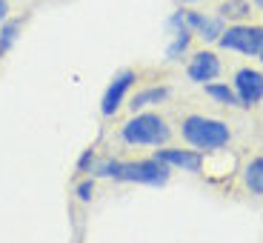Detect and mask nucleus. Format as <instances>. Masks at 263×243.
Listing matches in <instances>:
<instances>
[{
  "instance_id": "21",
  "label": "nucleus",
  "mask_w": 263,
  "mask_h": 243,
  "mask_svg": "<svg viewBox=\"0 0 263 243\" xmlns=\"http://www.w3.org/2000/svg\"><path fill=\"white\" fill-rule=\"evenodd\" d=\"M183 3H197V0H183Z\"/></svg>"
},
{
  "instance_id": "5",
  "label": "nucleus",
  "mask_w": 263,
  "mask_h": 243,
  "mask_svg": "<svg viewBox=\"0 0 263 243\" xmlns=\"http://www.w3.org/2000/svg\"><path fill=\"white\" fill-rule=\"evenodd\" d=\"M235 95L240 106H255L263 100V74L257 69H237L235 72Z\"/></svg>"
},
{
  "instance_id": "19",
  "label": "nucleus",
  "mask_w": 263,
  "mask_h": 243,
  "mask_svg": "<svg viewBox=\"0 0 263 243\" xmlns=\"http://www.w3.org/2000/svg\"><path fill=\"white\" fill-rule=\"evenodd\" d=\"M257 58H260V60H263V46H260V52H257Z\"/></svg>"
},
{
  "instance_id": "11",
  "label": "nucleus",
  "mask_w": 263,
  "mask_h": 243,
  "mask_svg": "<svg viewBox=\"0 0 263 243\" xmlns=\"http://www.w3.org/2000/svg\"><path fill=\"white\" fill-rule=\"evenodd\" d=\"M243 183L252 195H263V158H252L243 169Z\"/></svg>"
},
{
  "instance_id": "8",
  "label": "nucleus",
  "mask_w": 263,
  "mask_h": 243,
  "mask_svg": "<svg viewBox=\"0 0 263 243\" xmlns=\"http://www.w3.org/2000/svg\"><path fill=\"white\" fill-rule=\"evenodd\" d=\"M155 158L163 160L172 169H183V172H200V166H203L200 152H195V149H158Z\"/></svg>"
},
{
  "instance_id": "4",
  "label": "nucleus",
  "mask_w": 263,
  "mask_h": 243,
  "mask_svg": "<svg viewBox=\"0 0 263 243\" xmlns=\"http://www.w3.org/2000/svg\"><path fill=\"white\" fill-rule=\"evenodd\" d=\"M220 49L240 54H257L263 46V26H229L217 38Z\"/></svg>"
},
{
  "instance_id": "16",
  "label": "nucleus",
  "mask_w": 263,
  "mask_h": 243,
  "mask_svg": "<svg viewBox=\"0 0 263 243\" xmlns=\"http://www.w3.org/2000/svg\"><path fill=\"white\" fill-rule=\"evenodd\" d=\"M78 200H83V203H89L92 200V195H95V180H83V183H78Z\"/></svg>"
},
{
  "instance_id": "9",
  "label": "nucleus",
  "mask_w": 263,
  "mask_h": 243,
  "mask_svg": "<svg viewBox=\"0 0 263 243\" xmlns=\"http://www.w3.org/2000/svg\"><path fill=\"white\" fill-rule=\"evenodd\" d=\"M186 26L192 29V34H197L206 43H212V40H217L223 34V17L220 14L217 17H206L200 12H186Z\"/></svg>"
},
{
  "instance_id": "15",
  "label": "nucleus",
  "mask_w": 263,
  "mask_h": 243,
  "mask_svg": "<svg viewBox=\"0 0 263 243\" xmlns=\"http://www.w3.org/2000/svg\"><path fill=\"white\" fill-rule=\"evenodd\" d=\"M189 43H192V32H180V34H175V40L169 43V49H166V60H180L186 54V49H189Z\"/></svg>"
},
{
  "instance_id": "12",
  "label": "nucleus",
  "mask_w": 263,
  "mask_h": 243,
  "mask_svg": "<svg viewBox=\"0 0 263 243\" xmlns=\"http://www.w3.org/2000/svg\"><path fill=\"white\" fill-rule=\"evenodd\" d=\"M206 95H209L215 103H220V106H240L235 89H229L226 83H206Z\"/></svg>"
},
{
  "instance_id": "14",
  "label": "nucleus",
  "mask_w": 263,
  "mask_h": 243,
  "mask_svg": "<svg viewBox=\"0 0 263 243\" xmlns=\"http://www.w3.org/2000/svg\"><path fill=\"white\" fill-rule=\"evenodd\" d=\"M20 20H3V26H0V54H6L9 49L17 43V34H20Z\"/></svg>"
},
{
  "instance_id": "3",
  "label": "nucleus",
  "mask_w": 263,
  "mask_h": 243,
  "mask_svg": "<svg viewBox=\"0 0 263 243\" xmlns=\"http://www.w3.org/2000/svg\"><path fill=\"white\" fill-rule=\"evenodd\" d=\"M172 175V166L163 160L149 158V160H118L112 178L120 183H143V186H163Z\"/></svg>"
},
{
  "instance_id": "2",
  "label": "nucleus",
  "mask_w": 263,
  "mask_h": 243,
  "mask_svg": "<svg viewBox=\"0 0 263 243\" xmlns=\"http://www.w3.org/2000/svg\"><path fill=\"white\" fill-rule=\"evenodd\" d=\"M120 138L129 146H160L172 138V129L160 115H155V112L138 115L135 112V118H132L129 123H123Z\"/></svg>"
},
{
  "instance_id": "13",
  "label": "nucleus",
  "mask_w": 263,
  "mask_h": 243,
  "mask_svg": "<svg viewBox=\"0 0 263 243\" xmlns=\"http://www.w3.org/2000/svg\"><path fill=\"white\" fill-rule=\"evenodd\" d=\"M217 12H220L223 20H243V17L252 14V6L246 3V0H223Z\"/></svg>"
},
{
  "instance_id": "1",
  "label": "nucleus",
  "mask_w": 263,
  "mask_h": 243,
  "mask_svg": "<svg viewBox=\"0 0 263 243\" xmlns=\"http://www.w3.org/2000/svg\"><path fill=\"white\" fill-rule=\"evenodd\" d=\"M180 135L189 146L195 149H206V152H217L223 149L232 140V132L223 120L215 118H203V115H189V118L180 123Z\"/></svg>"
},
{
  "instance_id": "6",
  "label": "nucleus",
  "mask_w": 263,
  "mask_h": 243,
  "mask_svg": "<svg viewBox=\"0 0 263 243\" xmlns=\"http://www.w3.org/2000/svg\"><path fill=\"white\" fill-rule=\"evenodd\" d=\"M132 83H135V72H132V69H123V72H118L112 78V83L106 86L103 100H100V112H103L106 118H112L120 109V103H123L126 92L132 89Z\"/></svg>"
},
{
  "instance_id": "7",
  "label": "nucleus",
  "mask_w": 263,
  "mask_h": 243,
  "mask_svg": "<svg viewBox=\"0 0 263 243\" xmlns=\"http://www.w3.org/2000/svg\"><path fill=\"white\" fill-rule=\"evenodd\" d=\"M192 83H209L220 74V58L215 52H197L195 58L189 60V69H186Z\"/></svg>"
},
{
  "instance_id": "10",
  "label": "nucleus",
  "mask_w": 263,
  "mask_h": 243,
  "mask_svg": "<svg viewBox=\"0 0 263 243\" xmlns=\"http://www.w3.org/2000/svg\"><path fill=\"white\" fill-rule=\"evenodd\" d=\"M169 86H149V89H140L135 98H132V112H140V109H146V106H155V103H163L166 98H169Z\"/></svg>"
},
{
  "instance_id": "17",
  "label": "nucleus",
  "mask_w": 263,
  "mask_h": 243,
  "mask_svg": "<svg viewBox=\"0 0 263 243\" xmlns=\"http://www.w3.org/2000/svg\"><path fill=\"white\" fill-rule=\"evenodd\" d=\"M95 160H98V155H95L92 149H86L83 155H80V160H78V172H92Z\"/></svg>"
},
{
  "instance_id": "18",
  "label": "nucleus",
  "mask_w": 263,
  "mask_h": 243,
  "mask_svg": "<svg viewBox=\"0 0 263 243\" xmlns=\"http://www.w3.org/2000/svg\"><path fill=\"white\" fill-rule=\"evenodd\" d=\"M6 12H9V0H0V26H3V20H6Z\"/></svg>"
},
{
  "instance_id": "20",
  "label": "nucleus",
  "mask_w": 263,
  "mask_h": 243,
  "mask_svg": "<svg viewBox=\"0 0 263 243\" xmlns=\"http://www.w3.org/2000/svg\"><path fill=\"white\" fill-rule=\"evenodd\" d=\"M252 3H257V6H263V0H252Z\"/></svg>"
}]
</instances>
